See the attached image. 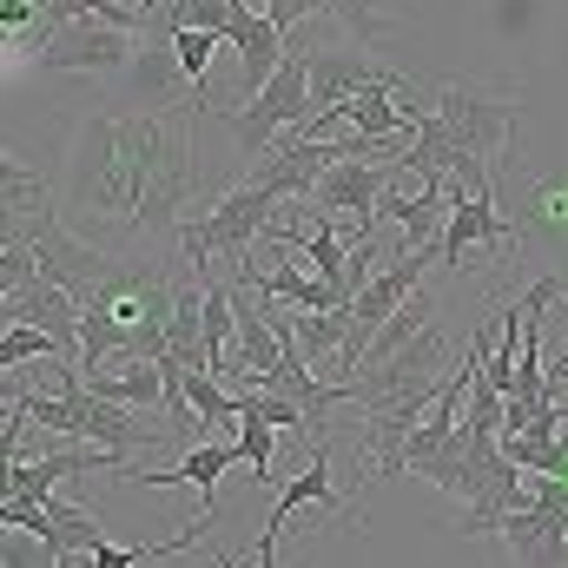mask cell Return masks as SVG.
<instances>
[{"label":"cell","instance_id":"cell-1","mask_svg":"<svg viewBox=\"0 0 568 568\" xmlns=\"http://www.w3.org/2000/svg\"><path fill=\"white\" fill-rule=\"evenodd\" d=\"M192 179V126L179 113H87L60 145L53 212L106 258H126V245L145 239L179 252Z\"/></svg>","mask_w":568,"mask_h":568},{"label":"cell","instance_id":"cell-2","mask_svg":"<svg viewBox=\"0 0 568 568\" xmlns=\"http://www.w3.org/2000/svg\"><path fill=\"white\" fill-rule=\"evenodd\" d=\"M436 113H443V126L456 133V152H463V179H456V185L496 199V179H503L509 140H516V100L496 93V87L443 80V87H436Z\"/></svg>","mask_w":568,"mask_h":568},{"label":"cell","instance_id":"cell-3","mask_svg":"<svg viewBox=\"0 0 568 568\" xmlns=\"http://www.w3.org/2000/svg\"><path fill=\"white\" fill-rule=\"evenodd\" d=\"M278 192H258V185H232L212 212H192L185 225H179V258L199 272V278H212L219 265H245L252 258V245L278 225Z\"/></svg>","mask_w":568,"mask_h":568},{"label":"cell","instance_id":"cell-4","mask_svg":"<svg viewBox=\"0 0 568 568\" xmlns=\"http://www.w3.org/2000/svg\"><path fill=\"white\" fill-rule=\"evenodd\" d=\"M456 351H449V331H443V317L429 324L424 337H410L397 357H377V364H364L351 384H344V397H351V410H390V404H436L443 397V384L456 377Z\"/></svg>","mask_w":568,"mask_h":568},{"label":"cell","instance_id":"cell-5","mask_svg":"<svg viewBox=\"0 0 568 568\" xmlns=\"http://www.w3.org/2000/svg\"><path fill=\"white\" fill-rule=\"evenodd\" d=\"M317 113V100H311V67H304V47L291 40V53H284V67L272 73V87L258 93V100H245V106H232L225 113V126H232V145H239V159H265L284 133H297L304 120Z\"/></svg>","mask_w":568,"mask_h":568},{"label":"cell","instance_id":"cell-6","mask_svg":"<svg viewBox=\"0 0 568 568\" xmlns=\"http://www.w3.org/2000/svg\"><path fill=\"white\" fill-rule=\"evenodd\" d=\"M304 47V67H311V100H317V113H337L344 100H357V93H371V87H390V93H404V73L397 67H384L371 47H357L351 33H324V40H297ZM311 113V120H317Z\"/></svg>","mask_w":568,"mask_h":568},{"label":"cell","instance_id":"cell-7","mask_svg":"<svg viewBox=\"0 0 568 568\" xmlns=\"http://www.w3.org/2000/svg\"><path fill=\"white\" fill-rule=\"evenodd\" d=\"M133 33L106 27V20H73L67 33H53L40 47V67L47 73H67V80H120L133 67Z\"/></svg>","mask_w":568,"mask_h":568},{"label":"cell","instance_id":"cell-8","mask_svg":"<svg viewBox=\"0 0 568 568\" xmlns=\"http://www.w3.org/2000/svg\"><path fill=\"white\" fill-rule=\"evenodd\" d=\"M331 165H344V140H297V133H284V140L245 172V185L278 192V199H311Z\"/></svg>","mask_w":568,"mask_h":568},{"label":"cell","instance_id":"cell-9","mask_svg":"<svg viewBox=\"0 0 568 568\" xmlns=\"http://www.w3.org/2000/svg\"><path fill=\"white\" fill-rule=\"evenodd\" d=\"M304 503H317V509H331L337 523H357V503L351 496H337V483H331V449L317 443V456L291 476L278 489V516H265V536H258V556H252V568H278V536L284 523H291V509H304Z\"/></svg>","mask_w":568,"mask_h":568},{"label":"cell","instance_id":"cell-10","mask_svg":"<svg viewBox=\"0 0 568 568\" xmlns=\"http://www.w3.org/2000/svg\"><path fill=\"white\" fill-rule=\"evenodd\" d=\"M397 172L404 165H371V159H344V165H331L324 179H317V192H311V205L324 212V219H357V239H371V219H377V199L397 185ZM351 239V245H357Z\"/></svg>","mask_w":568,"mask_h":568},{"label":"cell","instance_id":"cell-11","mask_svg":"<svg viewBox=\"0 0 568 568\" xmlns=\"http://www.w3.org/2000/svg\"><path fill=\"white\" fill-rule=\"evenodd\" d=\"M239 463H245L239 443H219V436H212V443L179 449V463H165V469H133L126 483H133V489H185V483H192V489H199V516L219 523V476L239 469Z\"/></svg>","mask_w":568,"mask_h":568},{"label":"cell","instance_id":"cell-12","mask_svg":"<svg viewBox=\"0 0 568 568\" xmlns=\"http://www.w3.org/2000/svg\"><path fill=\"white\" fill-rule=\"evenodd\" d=\"M120 93L133 100L126 113H179V93H192V80H185V67H179V47H172V33L140 40L133 67L120 73ZM192 100H199V93H192Z\"/></svg>","mask_w":568,"mask_h":568},{"label":"cell","instance_id":"cell-13","mask_svg":"<svg viewBox=\"0 0 568 568\" xmlns=\"http://www.w3.org/2000/svg\"><path fill=\"white\" fill-rule=\"evenodd\" d=\"M476 245H489L496 258H509V252L523 245V232L496 212V199H483V192H463V185H456V212H449V225H443V265H449V272H463Z\"/></svg>","mask_w":568,"mask_h":568},{"label":"cell","instance_id":"cell-14","mask_svg":"<svg viewBox=\"0 0 568 568\" xmlns=\"http://www.w3.org/2000/svg\"><path fill=\"white\" fill-rule=\"evenodd\" d=\"M60 397H73L80 404V443H100V449H152L159 443V429L145 424L140 410H120V404H106V397H93L87 390V377L73 371V364H60Z\"/></svg>","mask_w":568,"mask_h":568},{"label":"cell","instance_id":"cell-15","mask_svg":"<svg viewBox=\"0 0 568 568\" xmlns=\"http://www.w3.org/2000/svg\"><path fill=\"white\" fill-rule=\"evenodd\" d=\"M225 47L239 53V93H252V100L272 87V73H278L284 53H291V40H284V33L265 20V13H258V7H252V0L232 13V33H225Z\"/></svg>","mask_w":568,"mask_h":568},{"label":"cell","instance_id":"cell-16","mask_svg":"<svg viewBox=\"0 0 568 568\" xmlns=\"http://www.w3.org/2000/svg\"><path fill=\"white\" fill-rule=\"evenodd\" d=\"M0 317H7V324H33V331L60 337L67 357H80V297H73L67 284H47V278L27 284V291L0 297Z\"/></svg>","mask_w":568,"mask_h":568},{"label":"cell","instance_id":"cell-17","mask_svg":"<svg viewBox=\"0 0 568 568\" xmlns=\"http://www.w3.org/2000/svg\"><path fill=\"white\" fill-rule=\"evenodd\" d=\"M0 192H7V199H0V232H7V239H20L33 219H47V212H53V185H47L40 172H27L20 159H7V165H0Z\"/></svg>","mask_w":568,"mask_h":568},{"label":"cell","instance_id":"cell-18","mask_svg":"<svg viewBox=\"0 0 568 568\" xmlns=\"http://www.w3.org/2000/svg\"><path fill=\"white\" fill-rule=\"evenodd\" d=\"M93 397L120 404V410H165V377L159 364H126V371H80Z\"/></svg>","mask_w":568,"mask_h":568},{"label":"cell","instance_id":"cell-19","mask_svg":"<svg viewBox=\"0 0 568 568\" xmlns=\"http://www.w3.org/2000/svg\"><path fill=\"white\" fill-rule=\"evenodd\" d=\"M165 351L185 364V371H212V351H205V284H179V304H172V331H165Z\"/></svg>","mask_w":568,"mask_h":568},{"label":"cell","instance_id":"cell-20","mask_svg":"<svg viewBox=\"0 0 568 568\" xmlns=\"http://www.w3.org/2000/svg\"><path fill=\"white\" fill-rule=\"evenodd\" d=\"M179 404H185V417H199V429H232V390L205 371H185Z\"/></svg>","mask_w":568,"mask_h":568},{"label":"cell","instance_id":"cell-21","mask_svg":"<svg viewBox=\"0 0 568 568\" xmlns=\"http://www.w3.org/2000/svg\"><path fill=\"white\" fill-rule=\"evenodd\" d=\"M429 324H436V291H417V297H410V304H404V311H397L384 331H377V344H371V357H364V364H377V357H397L410 337H424Z\"/></svg>","mask_w":568,"mask_h":568},{"label":"cell","instance_id":"cell-22","mask_svg":"<svg viewBox=\"0 0 568 568\" xmlns=\"http://www.w3.org/2000/svg\"><path fill=\"white\" fill-rule=\"evenodd\" d=\"M33 357H60V364H67V344L47 337V331H33V324H7V331H0V371H20V364H33Z\"/></svg>","mask_w":568,"mask_h":568},{"label":"cell","instance_id":"cell-23","mask_svg":"<svg viewBox=\"0 0 568 568\" xmlns=\"http://www.w3.org/2000/svg\"><path fill=\"white\" fill-rule=\"evenodd\" d=\"M232 443H239V456H245L252 483H272V463H278V429L258 424V417H239V424H232Z\"/></svg>","mask_w":568,"mask_h":568},{"label":"cell","instance_id":"cell-24","mask_svg":"<svg viewBox=\"0 0 568 568\" xmlns=\"http://www.w3.org/2000/svg\"><path fill=\"white\" fill-rule=\"evenodd\" d=\"M331 20H337L357 47H371V40L384 33V20H390V0H331Z\"/></svg>","mask_w":568,"mask_h":568},{"label":"cell","instance_id":"cell-25","mask_svg":"<svg viewBox=\"0 0 568 568\" xmlns=\"http://www.w3.org/2000/svg\"><path fill=\"white\" fill-rule=\"evenodd\" d=\"M0 568H67V562H60V549H53L47 536L7 529V542H0Z\"/></svg>","mask_w":568,"mask_h":568},{"label":"cell","instance_id":"cell-26","mask_svg":"<svg viewBox=\"0 0 568 568\" xmlns=\"http://www.w3.org/2000/svg\"><path fill=\"white\" fill-rule=\"evenodd\" d=\"M27 284H40L33 245H27V239H0V297H13V291H27Z\"/></svg>","mask_w":568,"mask_h":568},{"label":"cell","instance_id":"cell-27","mask_svg":"<svg viewBox=\"0 0 568 568\" xmlns=\"http://www.w3.org/2000/svg\"><path fill=\"white\" fill-rule=\"evenodd\" d=\"M252 7H258L278 33H291V27H297V20H311V13H331V0H252Z\"/></svg>","mask_w":568,"mask_h":568},{"label":"cell","instance_id":"cell-28","mask_svg":"<svg viewBox=\"0 0 568 568\" xmlns=\"http://www.w3.org/2000/svg\"><path fill=\"white\" fill-rule=\"evenodd\" d=\"M219 568H252V562H239V556H219Z\"/></svg>","mask_w":568,"mask_h":568}]
</instances>
